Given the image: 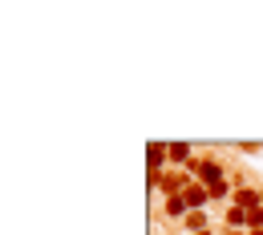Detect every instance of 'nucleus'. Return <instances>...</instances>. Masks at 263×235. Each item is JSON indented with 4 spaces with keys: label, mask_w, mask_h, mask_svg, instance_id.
<instances>
[{
    "label": "nucleus",
    "mask_w": 263,
    "mask_h": 235,
    "mask_svg": "<svg viewBox=\"0 0 263 235\" xmlns=\"http://www.w3.org/2000/svg\"><path fill=\"white\" fill-rule=\"evenodd\" d=\"M186 170L198 174V183H202V187H219V183H227V178H223V167H219L215 158H195Z\"/></svg>",
    "instance_id": "f03ea898"
},
{
    "label": "nucleus",
    "mask_w": 263,
    "mask_h": 235,
    "mask_svg": "<svg viewBox=\"0 0 263 235\" xmlns=\"http://www.w3.org/2000/svg\"><path fill=\"white\" fill-rule=\"evenodd\" d=\"M166 215L182 223V219L191 215V207H186V199H182V195H166Z\"/></svg>",
    "instance_id": "0eeeda50"
},
{
    "label": "nucleus",
    "mask_w": 263,
    "mask_h": 235,
    "mask_svg": "<svg viewBox=\"0 0 263 235\" xmlns=\"http://www.w3.org/2000/svg\"><path fill=\"white\" fill-rule=\"evenodd\" d=\"M150 187H158V191H166V195H182L186 187H191V170H178V167H170L162 170L158 178H146Z\"/></svg>",
    "instance_id": "f257e3e1"
},
{
    "label": "nucleus",
    "mask_w": 263,
    "mask_h": 235,
    "mask_svg": "<svg viewBox=\"0 0 263 235\" xmlns=\"http://www.w3.org/2000/svg\"><path fill=\"white\" fill-rule=\"evenodd\" d=\"M166 154H170V162H174L178 170L195 162V158H191V142H166Z\"/></svg>",
    "instance_id": "39448f33"
},
{
    "label": "nucleus",
    "mask_w": 263,
    "mask_h": 235,
    "mask_svg": "<svg viewBox=\"0 0 263 235\" xmlns=\"http://www.w3.org/2000/svg\"><path fill=\"white\" fill-rule=\"evenodd\" d=\"M182 199L191 211H206V203H211V187H202V183H191L186 191H182Z\"/></svg>",
    "instance_id": "20e7f679"
},
{
    "label": "nucleus",
    "mask_w": 263,
    "mask_h": 235,
    "mask_svg": "<svg viewBox=\"0 0 263 235\" xmlns=\"http://www.w3.org/2000/svg\"><path fill=\"white\" fill-rule=\"evenodd\" d=\"M182 227L191 235H202V231H211V223H206V211H191L186 219H182Z\"/></svg>",
    "instance_id": "6e6552de"
},
{
    "label": "nucleus",
    "mask_w": 263,
    "mask_h": 235,
    "mask_svg": "<svg viewBox=\"0 0 263 235\" xmlns=\"http://www.w3.org/2000/svg\"><path fill=\"white\" fill-rule=\"evenodd\" d=\"M235 207H243V211H255V207H263V191H251V187H235Z\"/></svg>",
    "instance_id": "423d86ee"
},
{
    "label": "nucleus",
    "mask_w": 263,
    "mask_h": 235,
    "mask_svg": "<svg viewBox=\"0 0 263 235\" xmlns=\"http://www.w3.org/2000/svg\"><path fill=\"white\" fill-rule=\"evenodd\" d=\"M223 235H247V231H223Z\"/></svg>",
    "instance_id": "9b49d317"
},
{
    "label": "nucleus",
    "mask_w": 263,
    "mask_h": 235,
    "mask_svg": "<svg viewBox=\"0 0 263 235\" xmlns=\"http://www.w3.org/2000/svg\"><path fill=\"white\" fill-rule=\"evenodd\" d=\"M243 227H247V211L231 203V211H227V231H243Z\"/></svg>",
    "instance_id": "1a4fd4ad"
},
{
    "label": "nucleus",
    "mask_w": 263,
    "mask_h": 235,
    "mask_svg": "<svg viewBox=\"0 0 263 235\" xmlns=\"http://www.w3.org/2000/svg\"><path fill=\"white\" fill-rule=\"evenodd\" d=\"M227 195H235V191H231V183H219V187H211V199H227Z\"/></svg>",
    "instance_id": "9d476101"
},
{
    "label": "nucleus",
    "mask_w": 263,
    "mask_h": 235,
    "mask_svg": "<svg viewBox=\"0 0 263 235\" xmlns=\"http://www.w3.org/2000/svg\"><path fill=\"white\" fill-rule=\"evenodd\" d=\"M166 162H170V154H166V142H150V146H146V167H150V174H146V178H158Z\"/></svg>",
    "instance_id": "7ed1b4c3"
}]
</instances>
